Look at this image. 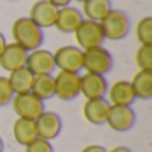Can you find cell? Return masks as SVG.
<instances>
[{
	"label": "cell",
	"mask_w": 152,
	"mask_h": 152,
	"mask_svg": "<svg viewBox=\"0 0 152 152\" xmlns=\"http://www.w3.org/2000/svg\"><path fill=\"white\" fill-rule=\"evenodd\" d=\"M26 68L32 75H45L52 74L55 71V61H53V53L48 50L36 48L27 53Z\"/></svg>",
	"instance_id": "obj_10"
},
{
	"label": "cell",
	"mask_w": 152,
	"mask_h": 152,
	"mask_svg": "<svg viewBox=\"0 0 152 152\" xmlns=\"http://www.w3.org/2000/svg\"><path fill=\"white\" fill-rule=\"evenodd\" d=\"M113 58L103 45L83 51V68L86 72L105 75L112 69Z\"/></svg>",
	"instance_id": "obj_3"
},
{
	"label": "cell",
	"mask_w": 152,
	"mask_h": 152,
	"mask_svg": "<svg viewBox=\"0 0 152 152\" xmlns=\"http://www.w3.org/2000/svg\"><path fill=\"white\" fill-rule=\"evenodd\" d=\"M13 95H15V92L8 81V77L0 76V107L11 104Z\"/></svg>",
	"instance_id": "obj_24"
},
{
	"label": "cell",
	"mask_w": 152,
	"mask_h": 152,
	"mask_svg": "<svg viewBox=\"0 0 152 152\" xmlns=\"http://www.w3.org/2000/svg\"><path fill=\"white\" fill-rule=\"evenodd\" d=\"M0 152H4V142L1 137H0Z\"/></svg>",
	"instance_id": "obj_30"
},
{
	"label": "cell",
	"mask_w": 152,
	"mask_h": 152,
	"mask_svg": "<svg viewBox=\"0 0 152 152\" xmlns=\"http://www.w3.org/2000/svg\"><path fill=\"white\" fill-rule=\"evenodd\" d=\"M11 104L19 118L29 119V120H35L43 111H45L44 102L35 96L31 91L15 94L11 100Z\"/></svg>",
	"instance_id": "obj_5"
},
{
	"label": "cell",
	"mask_w": 152,
	"mask_h": 152,
	"mask_svg": "<svg viewBox=\"0 0 152 152\" xmlns=\"http://www.w3.org/2000/svg\"><path fill=\"white\" fill-rule=\"evenodd\" d=\"M55 96L60 100L69 102L80 95V75L77 72L59 71L53 76Z\"/></svg>",
	"instance_id": "obj_6"
},
{
	"label": "cell",
	"mask_w": 152,
	"mask_h": 152,
	"mask_svg": "<svg viewBox=\"0 0 152 152\" xmlns=\"http://www.w3.org/2000/svg\"><path fill=\"white\" fill-rule=\"evenodd\" d=\"M58 10L59 8H56L53 4H51L48 0H37L31 7L28 18L42 29L51 28V27L55 26Z\"/></svg>",
	"instance_id": "obj_12"
},
{
	"label": "cell",
	"mask_w": 152,
	"mask_h": 152,
	"mask_svg": "<svg viewBox=\"0 0 152 152\" xmlns=\"http://www.w3.org/2000/svg\"><path fill=\"white\" fill-rule=\"evenodd\" d=\"M27 53L28 52L19 44H16L15 42L7 43L3 52L0 53V67L8 72L23 68L26 67Z\"/></svg>",
	"instance_id": "obj_13"
},
{
	"label": "cell",
	"mask_w": 152,
	"mask_h": 152,
	"mask_svg": "<svg viewBox=\"0 0 152 152\" xmlns=\"http://www.w3.org/2000/svg\"><path fill=\"white\" fill-rule=\"evenodd\" d=\"M83 15L77 8L67 5V7H61L58 10L53 27H56V29L63 34H74L79 24L83 21Z\"/></svg>",
	"instance_id": "obj_16"
},
{
	"label": "cell",
	"mask_w": 152,
	"mask_h": 152,
	"mask_svg": "<svg viewBox=\"0 0 152 152\" xmlns=\"http://www.w3.org/2000/svg\"><path fill=\"white\" fill-rule=\"evenodd\" d=\"M81 152H107L103 145H99V144H89L87 147H84Z\"/></svg>",
	"instance_id": "obj_26"
},
{
	"label": "cell",
	"mask_w": 152,
	"mask_h": 152,
	"mask_svg": "<svg viewBox=\"0 0 152 152\" xmlns=\"http://www.w3.org/2000/svg\"><path fill=\"white\" fill-rule=\"evenodd\" d=\"M108 89V81L104 75L86 72L80 75V95L88 99L105 97Z\"/></svg>",
	"instance_id": "obj_11"
},
{
	"label": "cell",
	"mask_w": 152,
	"mask_h": 152,
	"mask_svg": "<svg viewBox=\"0 0 152 152\" xmlns=\"http://www.w3.org/2000/svg\"><path fill=\"white\" fill-rule=\"evenodd\" d=\"M136 113L131 105H110L105 124L116 132L129 131L135 126Z\"/></svg>",
	"instance_id": "obj_8"
},
{
	"label": "cell",
	"mask_w": 152,
	"mask_h": 152,
	"mask_svg": "<svg viewBox=\"0 0 152 152\" xmlns=\"http://www.w3.org/2000/svg\"><path fill=\"white\" fill-rule=\"evenodd\" d=\"M35 127H36L37 137L51 142L60 135L63 128V120L60 115L53 111H43L35 119Z\"/></svg>",
	"instance_id": "obj_9"
},
{
	"label": "cell",
	"mask_w": 152,
	"mask_h": 152,
	"mask_svg": "<svg viewBox=\"0 0 152 152\" xmlns=\"http://www.w3.org/2000/svg\"><path fill=\"white\" fill-rule=\"evenodd\" d=\"M12 37L16 44H19L27 52H29L36 48H40V45L44 42V32L28 16H23L13 21Z\"/></svg>",
	"instance_id": "obj_1"
},
{
	"label": "cell",
	"mask_w": 152,
	"mask_h": 152,
	"mask_svg": "<svg viewBox=\"0 0 152 152\" xmlns=\"http://www.w3.org/2000/svg\"><path fill=\"white\" fill-rule=\"evenodd\" d=\"M107 100L111 105H131L136 100L128 80H116L107 89Z\"/></svg>",
	"instance_id": "obj_14"
},
{
	"label": "cell",
	"mask_w": 152,
	"mask_h": 152,
	"mask_svg": "<svg viewBox=\"0 0 152 152\" xmlns=\"http://www.w3.org/2000/svg\"><path fill=\"white\" fill-rule=\"evenodd\" d=\"M102 27L104 39L110 42H119L124 39L131 31L129 16L121 10H111L102 20L99 21Z\"/></svg>",
	"instance_id": "obj_2"
},
{
	"label": "cell",
	"mask_w": 152,
	"mask_h": 152,
	"mask_svg": "<svg viewBox=\"0 0 152 152\" xmlns=\"http://www.w3.org/2000/svg\"><path fill=\"white\" fill-rule=\"evenodd\" d=\"M12 134L13 139L16 143L23 147L35 140L37 137L36 127H35V120H29V119L18 118L12 126Z\"/></svg>",
	"instance_id": "obj_17"
},
{
	"label": "cell",
	"mask_w": 152,
	"mask_h": 152,
	"mask_svg": "<svg viewBox=\"0 0 152 152\" xmlns=\"http://www.w3.org/2000/svg\"><path fill=\"white\" fill-rule=\"evenodd\" d=\"M53 53L55 67L59 71L77 72L83 68V51L77 45H63Z\"/></svg>",
	"instance_id": "obj_7"
},
{
	"label": "cell",
	"mask_w": 152,
	"mask_h": 152,
	"mask_svg": "<svg viewBox=\"0 0 152 152\" xmlns=\"http://www.w3.org/2000/svg\"><path fill=\"white\" fill-rule=\"evenodd\" d=\"M107 152H132V151L129 150L128 147H124V145H118V147L111 148V150L107 151Z\"/></svg>",
	"instance_id": "obj_28"
},
{
	"label": "cell",
	"mask_w": 152,
	"mask_h": 152,
	"mask_svg": "<svg viewBox=\"0 0 152 152\" xmlns=\"http://www.w3.org/2000/svg\"><path fill=\"white\" fill-rule=\"evenodd\" d=\"M32 80H34V75L26 67L10 72V76H8V81L15 94L29 92L32 87Z\"/></svg>",
	"instance_id": "obj_21"
},
{
	"label": "cell",
	"mask_w": 152,
	"mask_h": 152,
	"mask_svg": "<svg viewBox=\"0 0 152 152\" xmlns=\"http://www.w3.org/2000/svg\"><path fill=\"white\" fill-rule=\"evenodd\" d=\"M5 44H7V40H5V36L0 32V53L3 52V50H4Z\"/></svg>",
	"instance_id": "obj_29"
},
{
	"label": "cell",
	"mask_w": 152,
	"mask_h": 152,
	"mask_svg": "<svg viewBox=\"0 0 152 152\" xmlns=\"http://www.w3.org/2000/svg\"><path fill=\"white\" fill-rule=\"evenodd\" d=\"M111 10V0H86L81 3L80 12L84 19L100 21Z\"/></svg>",
	"instance_id": "obj_20"
},
{
	"label": "cell",
	"mask_w": 152,
	"mask_h": 152,
	"mask_svg": "<svg viewBox=\"0 0 152 152\" xmlns=\"http://www.w3.org/2000/svg\"><path fill=\"white\" fill-rule=\"evenodd\" d=\"M75 1H77V3H84L86 0H75Z\"/></svg>",
	"instance_id": "obj_31"
},
{
	"label": "cell",
	"mask_w": 152,
	"mask_h": 152,
	"mask_svg": "<svg viewBox=\"0 0 152 152\" xmlns=\"http://www.w3.org/2000/svg\"><path fill=\"white\" fill-rule=\"evenodd\" d=\"M26 152H53V147L50 140L36 137L26 145Z\"/></svg>",
	"instance_id": "obj_25"
},
{
	"label": "cell",
	"mask_w": 152,
	"mask_h": 152,
	"mask_svg": "<svg viewBox=\"0 0 152 152\" xmlns=\"http://www.w3.org/2000/svg\"><path fill=\"white\" fill-rule=\"evenodd\" d=\"M129 83L136 99L148 100L152 97V71L139 69Z\"/></svg>",
	"instance_id": "obj_18"
},
{
	"label": "cell",
	"mask_w": 152,
	"mask_h": 152,
	"mask_svg": "<svg viewBox=\"0 0 152 152\" xmlns=\"http://www.w3.org/2000/svg\"><path fill=\"white\" fill-rule=\"evenodd\" d=\"M48 1H50L51 4L55 5L56 8H61V7H67V5H69L71 0H48Z\"/></svg>",
	"instance_id": "obj_27"
},
{
	"label": "cell",
	"mask_w": 152,
	"mask_h": 152,
	"mask_svg": "<svg viewBox=\"0 0 152 152\" xmlns=\"http://www.w3.org/2000/svg\"><path fill=\"white\" fill-rule=\"evenodd\" d=\"M74 36L77 42V47L81 51L100 47L105 40L99 21L88 20V19H83V21L75 29Z\"/></svg>",
	"instance_id": "obj_4"
},
{
	"label": "cell",
	"mask_w": 152,
	"mask_h": 152,
	"mask_svg": "<svg viewBox=\"0 0 152 152\" xmlns=\"http://www.w3.org/2000/svg\"><path fill=\"white\" fill-rule=\"evenodd\" d=\"M110 103L105 97L100 99H88L83 105V116L88 123L94 126L105 124L107 115L110 111Z\"/></svg>",
	"instance_id": "obj_15"
},
{
	"label": "cell",
	"mask_w": 152,
	"mask_h": 152,
	"mask_svg": "<svg viewBox=\"0 0 152 152\" xmlns=\"http://www.w3.org/2000/svg\"><path fill=\"white\" fill-rule=\"evenodd\" d=\"M135 36L140 44L152 45V18L144 16L135 27Z\"/></svg>",
	"instance_id": "obj_22"
},
{
	"label": "cell",
	"mask_w": 152,
	"mask_h": 152,
	"mask_svg": "<svg viewBox=\"0 0 152 152\" xmlns=\"http://www.w3.org/2000/svg\"><path fill=\"white\" fill-rule=\"evenodd\" d=\"M135 63L143 71H152V45L140 44L135 52Z\"/></svg>",
	"instance_id": "obj_23"
},
{
	"label": "cell",
	"mask_w": 152,
	"mask_h": 152,
	"mask_svg": "<svg viewBox=\"0 0 152 152\" xmlns=\"http://www.w3.org/2000/svg\"><path fill=\"white\" fill-rule=\"evenodd\" d=\"M31 92L35 96L39 97L40 100H43V102L55 96V80H53V75L52 74L34 75Z\"/></svg>",
	"instance_id": "obj_19"
}]
</instances>
